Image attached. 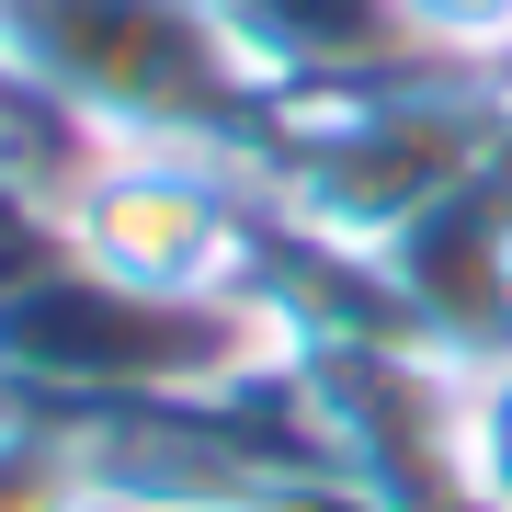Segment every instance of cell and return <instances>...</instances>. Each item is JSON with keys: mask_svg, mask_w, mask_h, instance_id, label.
Listing matches in <instances>:
<instances>
[{"mask_svg": "<svg viewBox=\"0 0 512 512\" xmlns=\"http://www.w3.org/2000/svg\"><path fill=\"white\" fill-rule=\"evenodd\" d=\"M0 57L46 80L103 148H228L262 160L285 92L217 0H0Z\"/></svg>", "mask_w": 512, "mask_h": 512, "instance_id": "obj_1", "label": "cell"}, {"mask_svg": "<svg viewBox=\"0 0 512 512\" xmlns=\"http://www.w3.org/2000/svg\"><path fill=\"white\" fill-rule=\"evenodd\" d=\"M217 12L285 103H330V92H365V80L433 69L421 35L399 23V0H217Z\"/></svg>", "mask_w": 512, "mask_h": 512, "instance_id": "obj_2", "label": "cell"}, {"mask_svg": "<svg viewBox=\"0 0 512 512\" xmlns=\"http://www.w3.org/2000/svg\"><path fill=\"white\" fill-rule=\"evenodd\" d=\"M399 23L421 35V57H433V69L512 80V0H399Z\"/></svg>", "mask_w": 512, "mask_h": 512, "instance_id": "obj_3", "label": "cell"}, {"mask_svg": "<svg viewBox=\"0 0 512 512\" xmlns=\"http://www.w3.org/2000/svg\"><path fill=\"white\" fill-rule=\"evenodd\" d=\"M23 239H46L35 217H12V205H0V251H23Z\"/></svg>", "mask_w": 512, "mask_h": 512, "instance_id": "obj_4", "label": "cell"}]
</instances>
